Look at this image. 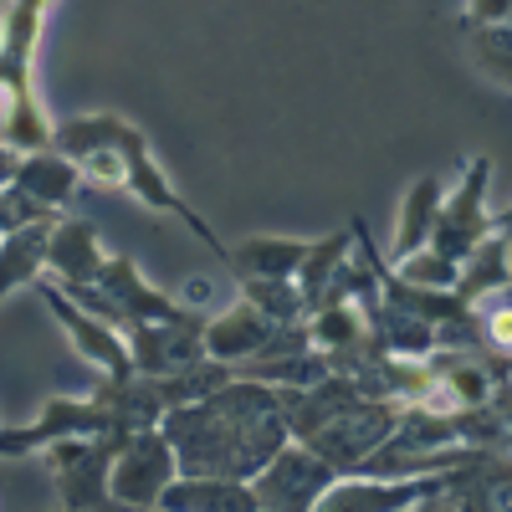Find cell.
Returning <instances> with one entry per match:
<instances>
[{
	"instance_id": "1",
	"label": "cell",
	"mask_w": 512,
	"mask_h": 512,
	"mask_svg": "<svg viewBox=\"0 0 512 512\" xmlns=\"http://www.w3.org/2000/svg\"><path fill=\"white\" fill-rule=\"evenodd\" d=\"M154 425L175 446V466L185 477L251 482L287 441L282 400L272 384H256V379H226L221 390L200 400L169 405Z\"/></svg>"
},
{
	"instance_id": "2",
	"label": "cell",
	"mask_w": 512,
	"mask_h": 512,
	"mask_svg": "<svg viewBox=\"0 0 512 512\" xmlns=\"http://www.w3.org/2000/svg\"><path fill=\"white\" fill-rule=\"evenodd\" d=\"M52 144L72 159V154H82V149H98V144H108V149H118L123 154V169H128V180H123V190L128 195H139L144 205H154V210H164V216H175V221H185L210 251L226 262V241L210 231L195 210L175 195V185L164 180V169L154 164V154H149V144H144V134L128 118H118V113H93V118H72V123H62V128H52Z\"/></svg>"
},
{
	"instance_id": "3",
	"label": "cell",
	"mask_w": 512,
	"mask_h": 512,
	"mask_svg": "<svg viewBox=\"0 0 512 512\" xmlns=\"http://www.w3.org/2000/svg\"><path fill=\"white\" fill-rule=\"evenodd\" d=\"M47 6L52 0H0V139L16 154L52 144V123L41 118L31 88V57H36Z\"/></svg>"
},
{
	"instance_id": "4",
	"label": "cell",
	"mask_w": 512,
	"mask_h": 512,
	"mask_svg": "<svg viewBox=\"0 0 512 512\" xmlns=\"http://www.w3.org/2000/svg\"><path fill=\"white\" fill-rule=\"evenodd\" d=\"M175 477H180L175 446L164 441L159 425H139V431H123V441L113 446L108 497L123 507H159V492Z\"/></svg>"
},
{
	"instance_id": "5",
	"label": "cell",
	"mask_w": 512,
	"mask_h": 512,
	"mask_svg": "<svg viewBox=\"0 0 512 512\" xmlns=\"http://www.w3.org/2000/svg\"><path fill=\"white\" fill-rule=\"evenodd\" d=\"M400 410H405V405H395V400L359 395L354 405H344L338 415H328V420L318 425V431H313V436H303V441H308L328 466H333L338 477H344V472H354V466H359V461L384 441V436L395 431Z\"/></svg>"
},
{
	"instance_id": "6",
	"label": "cell",
	"mask_w": 512,
	"mask_h": 512,
	"mask_svg": "<svg viewBox=\"0 0 512 512\" xmlns=\"http://www.w3.org/2000/svg\"><path fill=\"white\" fill-rule=\"evenodd\" d=\"M338 472L333 466L303 441V446H277L272 451V461L256 472L246 487H251V497H256V507H282V512H303V507H318V497L328 492V482H333Z\"/></svg>"
},
{
	"instance_id": "7",
	"label": "cell",
	"mask_w": 512,
	"mask_h": 512,
	"mask_svg": "<svg viewBox=\"0 0 512 512\" xmlns=\"http://www.w3.org/2000/svg\"><path fill=\"white\" fill-rule=\"evenodd\" d=\"M118 441H123V431H98V436H67V441L41 446L47 466L57 472L62 507H98V502H108V461H113Z\"/></svg>"
},
{
	"instance_id": "8",
	"label": "cell",
	"mask_w": 512,
	"mask_h": 512,
	"mask_svg": "<svg viewBox=\"0 0 512 512\" xmlns=\"http://www.w3.org/2000/svg\"><path fill=\"white\" fill-rule=\"evenodd\" d=\"M205 323L195 313H180V318H144V323H128L123 338H128V359H134V374H180L190 369L195 359H205V344H200Z\"/></svg>"
},
{
	"instance_id": "9",
	"label": "cell",
	"mask_w": 512,
	"mask_h": 512,
	"mask_svg": "<svg viewBox=\"0 0 512 512\" xmlns=\"http://www.w3.org/2000/svg\"><path fill=\"white\" fill-rule=\"evenodd\" d=\"M487 175H492V164H487V159L466 164V175H461L456 195L441 200V216H436V226H431V246L446 251V256H456V262H461V256L472 251L487 231H502V216H487V210H482Z\"/></svg>"
},
{
	"instance_id": "10",
	"label": "cell",
	"mask_w": 512,
	"mask_h": 512,
	"mask_svg": "<svg viewBox=\"0 0 512 512\" xmlns=\"http://www.w3.org/2000/svg\"><path fill=\"white\" fill-rule=\"evenodd\" d=\"M98 431H118L113 410L103 400H47L41 415L21 431H0V456H21V451H41L67 436H98Z\"/></svg>"
},
{
	"instance_id": "11",
	"label": "cell",
	"mask_w": 512,
	"mask_h": 512,
	"mask_svg": "<svg viewBox=\"0 0 512 512\" xmlns=\"http://www.w3.org/2000/svg\"><path fill=\"white\" fill-rule=\"evenodd\" d=\"M41 297H47V308L57 313V323L72 333L77 354L88 359L93 369H103L108 379H128V374H134V359H128L123 328L103 323V318L88 313V308H77V297H67V292H57V287H41Z\"/></svg>"
},
{
	"instance_id": "12",
	"label": "cell",
	"mask_w": 512,
	"mask_h": 512,
	"mask_svg": "<svg viewBox=\"0 0 512 512\" xmlns=\"http://www.w3.org/2000/svg\"><path fill=\"white\" fill-rule=\"evenodd\" d=\"M282 323H272L256 303H241L221 318H210L205 333H200V344H205V359H221V364H236V359H251V354H262L267 349V338L277 333Z\"/></svg>"
},
{
	"instance_id": "13",
	"label": "cell",
	"mask_w": 512,
	"mask_h": 512,
	"mask_svg": "<svg viewBox=\"0 0 512 512\" xmlns=\"http://www.w3.org/2000/svg\"><path fill=\"white\" fill-rule=\"evenodd\" d=\"M11 185L21 190V195H31L36 205H47V210H62L72 195H77V185H82V175H77V164L62 154V149H31L26 159H16V169H11Z\"/></svg>"
},
{
	"instance_id": "14",
	"label": "cell",
	"mask_w": 512,
	"mask_h": 512,
	"mask_svg": "<svg viewBox=\"0 0 512 512\" xmlns=\"http://www.w3.org/2000/svg\"><path fill=\"white\" fill-rule=\"evenodd\" d=\"M47 267L62 277V287L93 282V272L103 267L98 231L88 221H52V231H47Z\"/></svg>"
},
{
	"instance_id": "15",
	"label": "cell",
	"mask_w": 512,
	"mask_h": 512,
	"mask_svg": "<svg viewBox=\"0 0 512 512\" xmlns=\"http://www.w3.org/2000/svg\"><path fill=\"white\" fill-rule=\"evenodd\" d=\"M303 246L308 241H292V236H246V241L226 246V267L236 272V282H246V277H292L297 262H303Z\"/></svg>"
},
{
	"instance_id": "16",
	"label": "cell",
	"mask_w": 512,
	"mask_h": 512,
	"mask_svg": "<svg viewBox=\"0 0 512 512\" xmlns=\"http://www.w3.org/2000/svg\"><path fill=\"white\" fill-rule=\"evenodd\" d=\"M52 221H31L21 231L0 236V303H6V292L36 282V272L47 267V231H52Z\"/></svg>"
},
{
	"instance_id": "17",
	"label": "cell",
	"mask_w": 512,
	"mask_h": 512,
	"mask_svg": "<svg viewBox=\"0 0 512 512\" xmlns=\"http://www.w3.org/2000/svg\"><path fill=\"white\" fill-rule=\"evenodd\" d=\"M159 507H205V512L241 507V512H251L256 497L246 482H231V477H180L159 492Z\"/></svg>"
},
{
	"instance_id": "18",
	"label": "cell",
	"mask_w": 512,
	"mask_h": 512,
	"mask_svg": "<svg viewBox=\"0 0 512 512\" xmlns=\"http://www.w3.org/2000/svg\"><path fill=\"white\" fill-rule=\"evenodd\" d=\"M441 200H446V190H441L436 175H420V180L410 185V195H405V205H400V226H395V256H405V251H415V246L431 241V226H436V216H441Z\"/></svg>"
},
{
	"instance_id": "19",
	"label": "cell",
	"mask_w": 512,
	"mask_h": 512,
	"mask_svg": "<svg viewBox=\"0 0 512 512\" xmlns=\"http://www.w3.org/2000/svg\"><path fill=\"white\" fill-rule=\"evenodd\" d=\"M349 262V236L338 231V236H323V241H308L303 246V262H297V272H292V282H297V292H303V303L313 308L318 303V292H323V282Z\"/></svg>"
},
{
	"instance_id": "20",
	"label": "cell",
	"mask_w": 512,
	"mask_h": 512,
	"mask_svg": "<svg viewBox=\"0 0 512 512\" xmlns=\"http://www.w3.org/2000/svg\"><path fill=\"white\" fill-rule=\"evenodd\" d=\"M395 277H400V282H410V287L446 292V287H456L461 262H456V256H446V251H436L431 241H425V246H415V251L395 256Z\"/></svg>"
},
{
	"instance_id": "21",
	"label": "cell",
	"mask_w": 512,
	"mask_h": 512,
	"mask_svg": "<svg viewBox=\"0 0 512 512\" xmlns=\"http://www.w3.org/2000/svg\"><path fill=\"white\" fill-rule=\"evenodd\" d=\"M466 57H472L497 88H512V72H507V21H482L466 36Z\"/></svg>"
},
{
	"instance_id": "22",
	"label": "cell",
	"mask_w": 512,
	"mask_h": 512,
	"mask_svg": "<svg viewBox=\"0 0 512 512\" xmlns=\"http://www.w3.org/2000/svg\"><path fill=\"white\" fill-rule=\"evenodd\" d=\"M512 0H466V21L482 26V21H507Z\"/></svg>"
},
{
	"instance_id": "23",
	"label": "cell",
	"mask_w": 512,
	"mask_h": 512,
	"mask_svg": "<svg viewBox=\"0 0 512 512\" xmlns=\"http://www.w3.org/2000/svg\"><path fill=\"white\" fill-rule=\"evenodd\" d=\"M0 236H6V231H0Z\"/></svg>"
}]
</instances>
